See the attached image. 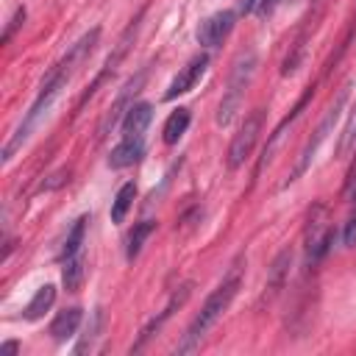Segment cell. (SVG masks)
<instances>
[{"instance_id": "obj_1", "label": "cell", "mask_w": 356, "mask_h": 356, "mask_svg": "<svg viewBox=\"0 0 356 356\" xmlns=\"http://www.w3.org/2000/svg\"><path fill=\"white\" fill-rule=\"evenodd\" d=\"M97 39H100V28H92L89 33H83V36L67 50V56H64V58L44 75V81H42V86H39V95H36L33 106L28 108V114L22 117V122L17 125V131L11 134V139H8L6 147H3V161H11L14 153L28 142V136L33 134V128L42 122V117H47V111H50V106L56 103V97L61 95V89L70 83V78L78 72V67L92 56Z\"/></svg>"}, {"instance_id": "obj_2", "label": "cell", "mask_w": 356, "mask_h": 356, "mask_svg": "<svg viewBox=\"0 0 356 356\" xmlns=\"http://www.w3.org/2000/svg\"><path fill=\"white\" fill-rule=\"evenodd\" d=\"M239 284H242V275H239V267H234L214 289H211V295L206 298V303L200 306V312H197V317L192 320V325L186 328V334H184V339L175 345V353H192V350H197L200 348V342L206 339V334H209V328L228 312V306H231V300H234V295H236V289H239Z\"/></svg>"}, {"instance_id": "obj_3", "label": "cell", "mask_w": 356, "mask_h": 356, "mask_svg": "<svg viewBox=\"0 0 356 356\" xmlns=\"http://www.w3.org/2000/svg\"><path fill=\"white\" fill-rule=\"evenodd\" d=\"M253 72H256V53L253 50L239 53L231 67V75H228V83H225V92H222V100L217 108V125H228L234 120V114L239 111V106L245 100V89H248Z\"/></svg>"}, {"instance_id": "obj_4", "label": "cell", "mask_w": 356, "mask_h": 356, "mask_svg": "<svg viewBox=\"0 0 356 356\" xmlns=\"http://www.w3.org/2000/svg\"><path fill=\"white\" fill-rule=\"evenodd\" d=\"M348 89H350V86H342V89H339V95H337V100L328 106V111H325V117L320 120V125H317L314 136L303 145V150H300V156H298V164H295V170H292V175H289V181H286V184H292L295 178H300V175L309 170V164H312L314 153H317V150H320V145L328 139V134L334 131V125H337V120H339V114H342V108H345Z\"/></svg>"}, {"instance_id": "obj_5", "label": "cell", "mask_w": 356, "mask_h": 356, "mask_svg": "<svg viewBox=\"0 0 356 356\" xmlns=\"http://www.w3.org/2000/svg\"><path fill=\"white\" fill-rule=\"evenodd\" d=\"M331 242H334V228L328 225V209L317 203L309 211V222H306V261L317 264L328 253Z\"/></svg>"}, {"instance_id": "obj_6", "label": "cell", "mask_w": 356, "mask_h": 356, "mask_svg": "<svg viewBox=\"0 0 356 356\" xmlns=\"http://www.w3.org/2000/svg\"><path fill=\"white\" fill-rule=\"evenodd\" d=\"M261 125H264V108H253L242 120V125L234 134L231 147H228V170H236V167L245 164V159L250 156V150H253V145H256V139L261 134Z\"/></svg>"}, {"instance_id": "obj_7", "label": "cell", "mask_w": 356, "mask_h": 356, "mask_svg": "<svg viewBox=\"0 0 356 356\" xmlns=\"http://www.w3.org/2000/svg\"><path fill=\"white\" fill-rule=\"evenodd\" d=\"M145 78H147V70H142L136 78H131L125 86H122V92L114 97V103H111V108H108V114L103 117V122H100V136H106L122 117H125V111L134 106V97H136V92L142 89V83H145Z\"/></svg>"}, {"instance_id": "obj_8", "label": "cell", "mask_w": 356, "mask_h": 356, "mask_svg": "<svg viewBox=\"0 0 356 356\" xmlns=\"http://www.w3.org/2000/svg\"><path fill=\"white\" fill-rule=\"evenodd\" d=\"M234 19H236L234 11H217V14L206 17V19L197 25V42H200L203 47H217V44L234 31Z\"/></svg>"}, {"instance_id": "obj_9", "label": "cell", "mask_w": 356, "mask_h": 356, "mask_svg": "<svg viewBox=\"0 0 356 356\" xmlns=\"http://www.w3.org/2000/svg\"><path fill=\"white\" fill-rule=\"evenodd\" d=\"M206 67H209V56H206V53H197L195 58H189V64L181 67V72L170 81V86H167V92H164V100H175L178 95H186V92L200 81V75L206 72Z\"/></svg>"}, {"instance_id": "obj_10", "label": "cell", "mask_w": 356, "mask_h": 356, "mask_svg": "<svg viewBox=\"0 0 356 356\" xmlns=\"http://www.w3.org/2000/svg\"><path fill=\"white\" fill-rule=\"evenodd\" d=\"M142 156H145V142H142V136H125V139L108 153V167H111V170H125V167L142 161Z\"/></svg>"}, {"instance_id": "obj_11", "label": "cell", "mask_w": 356, "mask_h": 356, "mask_svg": "<svg viewBox=\"0 0 356 356\" xmlns=\"http://www.w3.org/2000/svg\"><path fill=\"white\" fill-rule=\"evenodd\" d=\"M312 95H314V86H309V89L303 92V97L298 100V106L292 108V114H289V117H286V120H284V122H281V125H278V128L273 131V136H270V142L264 145V153H261V161H259V170H261V167H264V164H267V161L273 159V153H275V147L281 145V136H284V131H286V125H292V122H295V120L300 117V111L306 108V103L312 100Z\"/></svg>"}, {"instance_id": "obj_12", "label": "cell", "mask_w": 356, "mask_h": 356, "mask_svg": "<svg viewBox=\"0 0 356 356\" xmlns=\"http://www.w3.org/2000/svg\"><path fill=\"white\" fill-rule=\"evenodd\" d=\"M150 120H153V106L145 103V100H139V103H134L125 111V117H122V134L125 136H142L145 128L150 125Z\"/></svg>"}, {"instance_id": "obj_13", "label": "cell", "mask_w": 356, "mask_h": 356, "mask_svg": "<svg viewBox=\"0 0 356 356\" xmlns=\"http://www.w3.org/2000/svg\"><path fill=\"white\" fill-rule=\"evenodd\" d=\"M186 298H189V284H184V286H181L178 292H172V298L167 300V306L161 309V314H159V317H153V320H150V323L145 325V331H142L139 342L134 345V350H139V348H142V345H145V342H147V339L153 337V331H159V328L164 325V320H167V317H170V314H172V312H175V309H178V306H181V303L186 300Z\"/></svg>"}, {"instance_id": "obj_14", "label": "cell", "mask_w": 356, "mask_h": 356, "mask_svg": "<svg viewBox=\"0 0 356 356\" xmlns=\"http://www.w3.org/2000/svg\"><path fill=\"white\" fill-rule=\"evenodd\" d=\"M81 317H83V314H81V309H78V306H70V309L58 312V314L53 317V323H50V334H53V339H56V342L70 339V337L78 331Z\"/></svg>"}, {"instance_id": "obj_15", "label": "cell", "mask_w": 356, "mask_h": 356, "mask_svg": "<svg viewBox=\"0 0 356 356\" xmlns=\"http://www.w3.org/2000/svg\"><path fill=\"white\" fill-rule=\"evenodd\" d=\"M83 275H86V259H83V250H81V253H75V256H70V259H64L61 281H64L67 292H78V286H81Z\"/></svg>"}, {"instance_id": "obj_16", "label": "cell", "mask_w": 356, "mask_h": 356, "mask_svg": "<svg viewBox=\"0 0 356 356\" xmlns=\"http://www.w3.org/2000/svg\"><path fill=\"white\" fill-rule=\"evenodd\" d=\"M86 222H89V217L83 214V217H78V220L72 222V228L67 231V239H64V245H61V253H58V259H61V261L83 250V236H86Z\"/></svg>"}, {"instance_id": "obj_17", "label": "cell", "mask_w": 356, "mask_h": 356, "mask_svg": "<svg viewBox=\"0 0 356 356\" xmlns=\"http://www.w3.org/2000/svg\"><path fill=\"white\" fill-rule=\"evenodd\" d=\"M189 120H192V114H189V108H175L170 117H167V122H164V142L167 145H175L184 134H186V128H189Z\"/></svg>"}, {"instance_id": "obj_18", "label": "cell", "mask_w": 356, "mask_h": 356, "mask_svg": "<svg viewBox=\"0 0 356 356\" xmlns=\"http://www.w3.org/2000/svg\"><path fill=\"white\" fill-rule=\"evenodd\" d=\"M56 300V286L53 284H44L36 289V295L31 298V303L25 306V320H39Z\"/></svg>"}, {"instance_id": "obj_19", "label": "cell", "mask_w": 356, "mask_h": 356, "mask_svg": "<svg viewBox=\"0 0 356 356\" xmlns=\"http://www.w3.org/2000/svg\"><path fill=\"white\" fill-rule=\"evenodd\" d=\"M134 197H136V184L128 181L120 186V192L114 195V203H111V222H122L128 209L134 206Z\"/></svg>"}, {"instance_id": "obj_20", "label": "cell", "mask_w": 356, "mask_h": 356, "mask_svg": "<svg viewBox=\"0 0 356 356\" xmlns=\"http://www.w3.org/2000/svg\"><path fill=\"white\" fill-rule=\"evenodd\" d=\"M153 228H156L153 220H142V222L134 225V231L128 234V248H125V259H128V261H134V259L139 256V250H142L145 239L153 234Z\"/></svg>"}, {"instance_id": "obj_21", "label": "cell", "mask_w": 356, "mask_h": 356, "mask_svg": "<svg viewBox=\"0 0 356 356\" xmlns=\"http://www.w3.org/2000/svg\"><path fill=\"white\" fill-rule=\"evenodd\" d=\"M289 261H292V253H289V250H281V253H278V259L273 261V270H270V281H267V289H270V295H275V292L284 286V278H286V267H289Z\"/></svg>"}, {"instance_id": "obj_22", "label": "cell", "mask_w": 356, "mask_h": 356, "mask_svg": "<svg viewBox=\"0 0 356 356\" xmlns=\"http://www.w3.org/2000/svg\"><path fill=\"white\" fill-rule=\"evenodd\" d=\"M100 320H103V312H100V309H95V314H92V323L86 325V337H83V339L75 345V353H83V350H89V348H92V339L97 337Z\"/></svg>"}, {"instance_id": "obj_23", "label": "cell", "mask_w": 356, "mask_h": 356, "mask_svg": "<svg viewBox=\"0 0 356 356\" xmlns=\"http://www.w3.org/2000/svg\"><path fill=\"white\" fill-rule=\"evenodd\" d=\"M350 147H356V106H353L350 120H348V125H345V131H342V139H339V153L345 156Z\"/></svg>"}, {"instance_id": "obj_24", "label": "cell", "mask_w": 356, "mask_h": 356, "mask_svg": "<svg viewBox=\"0 0 356 356\" xmlns=\"http://www.w3.org/2000/svg\"><path fill=\"white\" fill-rule=\"evenodd\" d=\"M22 19H25V8H17V11H14V17L8 19V25H6V31H3V42H8V39H11V33H14V28H17V25H19Z\"/></svg>"}, {"instance_id": "obj_25", "label": "cell", "mask_w": 356, "mask_h": 356, "mask_svg": "<svg viewBox=\"0 0 356 356\" xmlns=\"http://www.w3.org/2000/svg\"><path fill=\"white\" fill-rule=\"evenodd\" d=\"M345 248H356V217H350L345 225Z\"/></svg>"}, {"instance_id": "obj_26", "label": "cell", "mask_w": 356, "mask_h": 356, "mask_svg": "<svg viewBox=\"0 0 356 356\" xmlns=\"http://www.w3.org/2000/svg\"><path fill=\"white\" fill-rule=\"evenodd\" d=\"M259 6H261V0H239L242 14H253V11H259Z\"/></svg>"}, {"instance_id": "obj_27", "label": "cell", "mask_w": 356, "mask_h": 356, "mask_svg": "<svg viewBox=\"0 0 356 356\" xmlns=\"http://www.w3.org/2000/svg\"><path fill=\"white\" fill-rule=\"evenodd\" d=\"M278 3H284V0H261L259 14H270V11H275V6H278Z\"/></svg>"}, {"instance_id": "obj_28", "label": "cell", "mask_w": 356, "mask_h": 356, "mask_svg": "<svg viewBox=\"0 0 356 356\" xmlns=\"http://www.w3.org/2000/svg\"><path fill=\"white\" fill-rule=\"evenodd\" d=\"M17 350H19V345H17V342H6V345L0 348V353H3V356H11V353H17Z\"/></svg>"}]
</instances>
